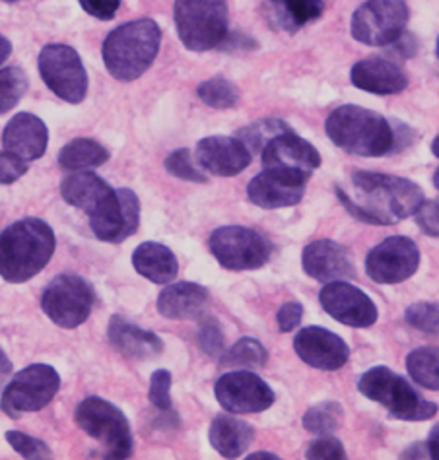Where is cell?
Wrapping results in <instances>:
<instances>
[{"label":"cell","instance_id":"cell-31","mask_svg":"<svg viewBox=\"0 0 439 460\" xmlns=\"http://www.w3.org/2000/svg\"><path fill=\"white\" fill-rule=\"evenodd\" d=\"M407 371L422 389L439 391V346H426L410 352Z\"/></svg>","mask_w":439,"mask_h":460},{"label":"cell","instance_id":"cell-16","mask_svg":"<svg viewBox=\"0 0 439 460\" xmlns=\"http://www.w3.org/2000/svg\"><path fill=\"white\" fill-rule=\"evenodd\" d=\"M261 155L264 169L296 175L303 181H308L321 165V154L308 140L300 138L294 130H288L268 142Z\"/></svg>","mask_w":439,"mask_h":460},{"label":"cell","instance_id":"cell-1","mask_svg":"<svg viewBox=\"0 0 439 460\" xmlns=\"http://www.w3.org/2000/svg\"><path fill=\"white\" fill-rule=\"evenodd\" d=\"M352 185L356 187L360 202H354L343 190H336L345 208L360 222L373 226H391L408 216H414L426 202L422 189L410 179L356 172L352 175Z\"/></svg>","mask_w":439,"mask_h":460},{"label":"cell","instance_id":"cell-2","mask_svg":"<svg viewBox=\"0 0 439 460\" xmlns=\"http://www.w3.org/2000/svg\"><path fill=\"white\" fill-rule=\"evenodd\" d=\"M57 239L40 217H23L0 234V278L23 284L38 276L53 259Z\"/></svg>","mask_w":439,"mask_h":460},{"label":"cell","instance_id":"cell-7","mask_svg":"<svg viewBox=\"0 0 439 460\" xmlns=\"http://www.w3.org/2000/svg\"><path fill=\"white\" fill-rule=\"evenodd\" d=\"M75 420L78 428L100 441L105 449V458H130L134 439L127 416L115 404L100 396H90L76 408Z\"/></svg>","mask_w":439,"mask_h":460},{"label":"cell","instance_id":"cell-49","mask_svg":"<svg viewBox=\"0 0 439 460\" xmlns=\"http://www.w3.org/2000/svg\"><path fill=\"white\" fill-rule=\"evenodd\" d=\"M12 55V43L8 38L0 33V65L6 63V58Z\"/></svg>","mask_w":439,"mask_h":460},{"label":"cell","instance_id":"cell-33","mask_svg":"<svg viewBox=\"0 0 439 460\" xmlns=\"http://www.w3.org/2000/svg\"><path fill=\"white\" fill-rule=\"evenodd\" d=\"M288 130L291 128L284 123V120L263 119L246 128H241L237 132V138L246 144V148L251 152V155H255V154H263L268 142L274 140L280 135H284Z\"/></svg>","mask_w":439,"mask_h":460},{"label":"cell","instance_id":"cell-21","mask_svg":"<svg viewBox=\"0 0 439 460\" xmlns=\"http://www.w3.org/2000/svg\"><path fill=\"white\" fill-rule=\"evenodd\" d=\"M117 189L109 187L105 181L88 172H75L60 185V195L75 208L82 210L90 220L100 217L115 200Z\"/></svg>","mask_w":439,"mask_h":460},{"label":"cell","instance_id":"cell-43","mask_svg":"<svg viewBox=\"0 0 439 460\" xmlns=\"http://www.w3.org/2000/svg\"><path fill=\"white\" fill-rule=\"evenodd\" d=\"M30 162L22 160L16 154L3 152L0 154V185H12L16 183L18 179L28 173Z\"/></svg>","mask_w":439,"mask_h":460},{"label":"cell","instance_id":"cell-48","mask_svg":"<svg viewBox=\"0 0 439 460\" xmlns=\"http://www.w3.org/2000/svg\"><path fill=\"white\" fill-rule=\"evenodd\" d=\"M426 449H428L430 458L439 460V423L430 431V438L426 441Z\"/></svg>","mask_w":439,"mask_h":460},{"label":"cell","instance_id":"cell-26","mask_svg":"<svg viewBox=\"0 0 439 460\" xmlns=\"http://www.w3.org/2000/svg\"><path fill=\"white\" fill-rule=\"evenodd\" d=\"M107 336L117 352L129 359H150L164 352V342L160 336L140 329V326L129 323L119 314L109 321Z\"/></svg>","mask_w":439,"mask_h":460},{"label":"cell","instance_id":"cell-34","mask_svg":"<svg viewBox=\"0 0 439 460\" xmlns=\"http://www.w3.org/2000/svg\"><path fill=\"white\" fill-rule=\"evenodd\" d=\"M345 420V410L338 402H321L303 416V428L313 435H333Z\"/></svg>","mask_w":439,"mask_h":460},{"label":"cell","instance_id":"cell-28","mask_svg":"<svg viewBox=\"0 0 439 460\" xmlns=\"http://www.w3.org/2000/svg\"><path fill=\"white\" fill-rule=\"evenodd\" d=\"M211 445L224 458H239L255 441V429L251 423L231 414H220L211 423Z\"/></svg>","mask_w":439,"mask_h":460},{"label":"cell","instance_id":"cell-38","mask_svg":"<svg viewBox=\"0 0 439 460\" xmlns=\"http://www.w3.org/2000/svg\"><path fill=\"white\" fill-rule=\"evenodd\" d=\"M166 169L167 173H172L177 179L191 181V183H206V175L199 167H194L193 155L187 148H181L169 154L166 160Z\"/></svg>","mask_w":439,"mask_h":460},{"label":"cell","instance_id":"cell-10","mask_svg":"<svg viewBox=\"0 0 439 460\" xmlns=\"http://www.w3.org/2000/svg\"><path fill=\"white\" fill-rule=\"evenodd\" d=\"M60 389V377L55 367L35 363L14 375L4 386L0 408L12 420L30 411H38L53 401Z\"/></svg>","mask_w":439,"mask_h":460},{"label":"cell","instance_id":"cell-15","mask_svg":"<svg viewBox=\"0 0 439 460\" xmlns=\"http://www.w3.org/2000/svg\"><path fill=\"white\" fill-rule=\"evenodd\" d=\"M321 307L352 329H370L377 323V307L368 294L348 282H328L319 294Z\"/></svg>","mask_w":439,"mask_h":460},{"label":"cell","instance_id":"cell-13","mask_svg":"<svg viewBox=\"0 0 439 460\" xmlns=\"http://www.w3.org/2000/svg\"><path fill=\"white\" fill-rule=\"evenodd\" d=\"M216 401L229 414H259L276 401L274 391L259 375L251 371H231L222 375L214 386Z\"/></svg>","mask_w":439,"mask_h":460},{"label":"cell","instance_id":"cell-52","mask_svg":"<svg viewBox=\"0 0 439 460\" xmlns=\"http://www.w3.org/2000/svg\"><path fill=\"white\" fill-rule=\"evenodd\" d=\"M434 185H435V189L439 190V167H437V172L434 173Z\"/></svg>","mask_w":439,"mask_h":460},{"label":"cell","instance_id":"cell-50","mask_svg":"<svg viewBox=\"0 0 439 460\" xmlns=\"http://www.w3.org/2000/svg\"><path fill=\"white\" fill-rule=\"evenodd\" d=\"M247 458H249V460H261V458H266V460H278V456H276V455H273V453H266V451L253 453V455H249Z\"/></svg>","mask_w":439,"mask_h":460},{"label":"cell","instance_id":"cell-35","mask_svg":"<svg viewBox=\"0 0 439 460\" xmlns=\"http://www.w3.org/2000/svg\"><path fill=\"white\" fill-rule=\"evenodd\" d=\"M28 76L18 66H8L0 70V115L14 109L28 92Z\"/></svg>","mask_w":439,"mask_h":460},{"label":"cell","instance_id":"cell-5","mask_svg":"<svg viewBox=\"0 0 439 460\" xmlns=\"http://www.w3.org/2000/svg\"><path fill=\"white\" fill-rule=\"evenodd\" d=\"M360 393L373 402H380L399 420L424 421L437 414V404L426 401L410 383L385 366L372 367L358 381Z\"/></svg>","mask_w":439,"mask_h":460},{"label":"cell","instance_id":"cell-18","mask_svg":"<svg viewBox=\"0 0 439 460\" xmlns=\"http://www.w3.org/2000/svg\"><path fill=\"white\" fill-rule=\"evenodd\" d=\"M301 264L306 274L317 282L328 284L352 280L356 276V269H354V261L348 249L331 239H319L309 243L303 249Z\"/></svg>","mask_w":439,"mask_h":460},{"label":"cell","instance_id":"cell-24","mask_svg":"<svg viewBox=\"0 0 439 460\" xmlns=\"http://www.w3.org/2000/svg\"><path fill=\"white\" fill-rule=\"evenodd\" d=\"M49 130L43 120L33 113H18L8 120L3 132L4 150L16 154L26 162H35L47 152Z\"/></svg>","mask_w":439,"mask_h":460},{"label":"cell","instance_id":"cell-47","mask_svg":"<svg viewBox=\"0 0 439 460\" xmlns=\"http://www.w3.org/2000/svg\"><path fill=\"white\" fill-rule=\"evenodd\" d=\"M10 375H12V361L4 354V349L0 348V391H3L4 386L8 385Z\"/></svg>","mask_w":439,"mask_h":460},{"label":"cell","instance_id":"cell-46","mask_svg":"<svg viewBox=\"0 0 439 460\" xmlns=\"http://www.w3.org/2000/svg\"><path fill=\"white\" fill-rule=\"evenodd\" d=\"M414 216L418 217V224L426 234H430L432 237H439V200L424 202L422 208Z\"/></svg>","mask_w":439,"mask_h":460},{"label":"cell","instance_id":"cell-3","mask_svg":"<svg viewBox=\"0 0 439 460\" xmlns=\"http://www.w3.org/2000/svg\"><path fill=\"white\" fill-rule=\"evenodd\" d=\"M162 45V30L150 18L123 23L107 35L102 57L105 68L119 82L139 80L152 66Z\"/></svg>","mask_w":439,"mask_h":460},{"label":"cell","instance_id":"cell-17","mask_svg":"<svg viewBox=\"0 0 439 460\" xmlns=\"http://www.w3.org/2000/svg\"><path fill=\"white\" fill-rule=\"evenodd\" d=\"M298 358L309 367L323 371L343 369L350 359L348 344L323 326H306L294 338Z\"/></svg>","mask_w":439,"mask_h":460},{"label":"cell","instance_id":"cell-8","mask_svg":"<svg viewBox=\"0 0 439 460\" xmlns=\"http://www.w3.org/2000/svg\"><path fill=\"white\" fill-rule=\"evenodd\" d=\"M407 0H368L352 16V38L370 47H389L399 41L408 23Z\"/></svg>","mask_w":439,"mask_h":460},{"label":"cell","instance_id":"cell-12","mask_svg":"<svg viewBox=\"0 0 439 460\" xmlns=\"http://www.w3.org/2000/svg\"><path fill=\"white\" fill-rule=\"evenodd\" d=\"M40 75L47 88L67 103H82L88 93V75L80 55L70 45H45L40 58Z\"/></svg>","mask_w":439,"mask_h":460},{"label":"cell","instance_id":"cell-23","mask_svg":"<svg viewBox=\"0 0 439 460\" xmlns=\"http://www.w3.org/2000/svg\"><path fill=\"white\" fill-rule=\"evenodd\" d=\"M350 80L354 86L377 95H393L408 88V76L397 63L383 57L358 60L352 66Z\"/></svg>","mask_w":439,"mask_h":460},{"label":"cell","instance_id":"cell-29","mask_svg":"<svg viewBox=\"0 0 439 460\" xmlns=\"http://www.w3.org/2000/svg\"><path fill=\"white\" fill-rule=\"evenodd\" d=\"M280 28L294 33L323 14V0H268Z\"/></svg>","mask_w":439,"mask_h":460},{"label":"cell","instance_id":"cell-11","mask_svg":"<svg viewBox=\"0 0 439 460\" xmlns=\"http://www.w3.org/2000/svg\"><path fill=\"white\" fill-rule=\"evenodd\" d=\"M214 259L226 270H257L273 255V245L264 235L243 226L218 227L209 239Z\"/></svg>","mask_w":439,"mask_h":460},{"label":"cell","instance_id":"cell-22","mask_svg":"<svg viewBox=\"0 0 439 460\" xmlns=\"http://www.w3.org/2000/svg\"><path fill=\"white\" fill-rule=\"evenodd\" d=\"M140 224V202L130 189H117L115 202L102 217L90 222L94 235L105 243H121L134 235Z\"/></svg>","mask_w":439,"mask_h":460},{"label":"cell","instance_id":"cell-45","mask_svg":"<svg viewBox=\"0 0 439 460\" xmlns=\"http://www.w3.org/2000/svg\"><path fill=\"white\" fill-rule=\"evenodd\" d=\"M80 6L97 20H113L121 8V0H80Z\"/></svg>","mask_w":439,"mask_h":460},{"label":"cell","instance_id":"cell-4","mask_svg":"<svg viewBox=\"0 0 439 460\" xmlns=\"http://www.w3.org/2000/svg\"><path fill=\"white\" fill-rule=\"evenodd\" d=\"M327 137L354 155L380 157L395 150V128L385 117L360 105H343L327 117Z\"/></svg>","mask_w":439,"mask_h":460},{"label":"cell","instance_id":"cell-32","mask_svg":"<svg viewBox=\"0 0 439 460\" xmlns=\"http://www.w3.org/2000/svg\"><path fill=\"white\" fill-rule=\"evenodd\" d=\"M266 348L255 338H241L222 356V366L236 369H263L266 366Z\"/></svg>","mask_w":439,"mask_h":460},{"label":"cell","instance_id":"cell-51","mask_svg":"<svg viewBox=\"0 0 439 460\" xmlns=\"http://www.w3.org/2000/svg\"><path fill=\"white\" fill-rule=\"evenodd\" d=\"M432 152H434V155H437L439 157V135L434 138V142H432Z\"/></svg>","mask_w":439,"mask_h":460},{"label":"cell","instance_id":"cell-6","mask_svg":"<svg viewBox=\"0 0 439 460\" xmlns=\"http://www.w3.org/2000/svg\"><path fill=\"white\" fill-rule=\"evenodd\" d=\"M174 16L179 40L189 51L204 53L226 43V0H175Z\"/></svg>","mask_w":439,"mask_h":460},{"label":"cell","instance_id":"cell-9","mask_svg":"<svg viewBox=\"0 0 439 460\" xmlns=\"http://www.w3.org/2000/svg\"><path fill=\"white\" fill-rule=\"evenodd\" d=\"M95 304L90 282L78 274H60L43 289L41 309L60 329H78L86 323Z\"/></svg>","mask_w":439,"mask_h":460},{"label":"cell","instance_id":"cell-44","mask_svg":"<svg viewBox=\"0 0 439 460\" xmlns=\"http://www.w3.org/2000/svg\"><path fill=\"white\" fill-rule=\"evenodd\" d=\"M301 319H303V305L298 304V301H290V304H284L282 307H280V311L276 314L278 331L291 332L294 329H298Z\"/></svg>","mask_w":439,"mask_h":460},{"label":"cell","instance_id":"cell-39","mask_svg":"<svg viewBox=\"0 0 439 460\" xmlns=\"http://www.w3.org/2000/svg\"><path fill=\"white\" fill-rule=\"evenodd\" d=\"M6 441L22 458L43 460V458L53 456L51 449H49L41 439L31 438V435H26L22 431H6Z\"/></svg>","mask_w":439,"mask_h":460},{"label":"cell","instance_id":"cell-27","mask_svg":"<svg viewBox=\"0 0 439 460\" xmlns=\"http://www.w3.org/2000/svg\"><path fill=\"white\" fill-rule=\"evenodd\" d=\"M132 266L146 280L160 286L172 284L179 274V262L174 251L156 241H146L134 249Z\"/></svg>","mask_w":439,"mask_h":460},{"label":"cell","instance_id":"cell-30","mask_svg":"<svg viewBox=\"0 0 439 460\" xmlns=\"http://www.w3.org/2000/svg\"><path fill=\"white\" fill-rule=\"evenodd\" d=\"M109 160V152L97 140L76 138L58 152V165L65 172H88Z\"/></svg>","mask_w":439,"mask_h":460},{"label":"cell","instance_id":"cell-53","mask_svg":"<svg viewBox=\"0 0 439 460\" xmlns=\"http://www.w3.org/2000/svg\"><path fill=\"white\" fill-rule=\"evenodd\" d=\"M3 3H8V4H14V3H20V0H3Z\"/></svg>","mask_w":439,"mask_h":460},{"label":"cell","instance_id":"cell-42","mask_svg":"<svg viewBox=\"0 0 439 460\" xmlns=\"http://www.w3.org/2000/svg\"><path fill=\"white\" fill-rule=\"evenodd\" d=\"M309 460H345L346 451L345 445L333 435H317V439L309 445L306 453Z\"/></svg>","mask_w":439,"mask_h":460},{"label":"cell","instance_id":"cell-54","mask_svg":"<svg viewBox=\"0 0 439 460\" xmlns=\"http://www.w3.org/2000/svg\"><path fill=\"white\" fill-rule=\"evenodd\" d=\"M435 53H437V58H439V38H437V47H435Z\"/></svg>","mask_w":439,"mask_h":460},{"label":"cell","instance_id":"cell-40","mask_svg":"<svg viewBox=\"0 0 439 460\" xmlns=\"http://www.w3.org/2000/svg\"><path fill=\"white\" fill-rule=\"evenodd\" d=\"M199 346L206 356L211 358H222L226 349V336L222 332V326L212 317H204L199 329Z\"/></svg>","mask_w":439,"mask_h":460},{"label":"cell","instance_id":"cell-20","mask_svg":"<svg viewBox=\"0 0 439 460\" xmlns=\"http://www.w3.org/2000/svg\"><path fill=\"white\" fill-rule=\"evenodd\" d=\"M303 195H306V181L296 175L274 172V169H264L263 173L251 179L247 187L249 200L266 210L290 208V206L300 204Z\"/></svg>","mask_w":439,"mask_h":460},{"label":"cell","instance_id":"cell-36","mask_svg":"<svg viewBox=\"0 0 439 460\" xmlns=\"http://www.w3.org/2000/svg\"><path fill=\"white\" fill-rule=\"evenodd\" d=\"M197 93L212 109H231L239 103V90L222 76L202 82Z\"/></svg>","mask_w":439,"mask_h":460},{"label":"cell","instance_id":"cell-41","mask_svg":"<svg viewBox=\"0 0 439 460\" xmlns=\"http://www.w3.org/2000/svg\"><path fill=\"white\" fill-rule=\"evenodd\" d=\"M172 373L167 369H157L150 377V391L148 401L154 408L169 411L172 410Z\"/></svg>","mask_w":439,"mask_h":460},{"label":"cell","instance_id":"cell-14","mask_svg":"<svg viewBox=\"0 0 439 460\" xmlns=\"http://www.w3.org/2000/svg\"><path fill=\"white\" fill-rule=\"evenodd\" d=\"M420 266V249L408 237H389L373 247L365 259V272L377 284H400L417 274Z\"/></svg>","mask_w":439,"mask_h":460},{"label":"cell","instance_id":"cell-19","mask_svg":"<svg viewBox=\"0 0 439 460\" xmlns=\"http://www.w3.org/2000/svg\"><path fill=\"white\" fill-rule=\"evenodd\" d=\"M251 152L237 137H209L197 144L194 160L206 173L216 177H236L251 164Z\"/></svg>","mask_w":439,"mask_h":460},{"label":"cell","instance_id":"cell-25","mask_svg":"<svg viewBox=\"0 0 439 460\" xmlns=\"http://www.w3.org/2000/svg\"><path fill=\"white\" fill-rule=\"evenodd\" d=\"M209 304V289L193 282H177L169 284L157 297V311L172 321H193L202 317Z\"/></svg>","mask_w":439,"mask_h":460},{"label":"cell","instance_id":"cell-37","mask_svg":"<svg viewBox=\"0 0 439 460\" xmlns=\"http://www.w3.org/2000/svg\"><path fill=\"white\" fill-rule=\"evenodd\" d=\"M405 321L418 332L439 336V304L435 301H420L407 309Z\"/></svg>","mask_w":439,"mask_h":460}]
</instances>
